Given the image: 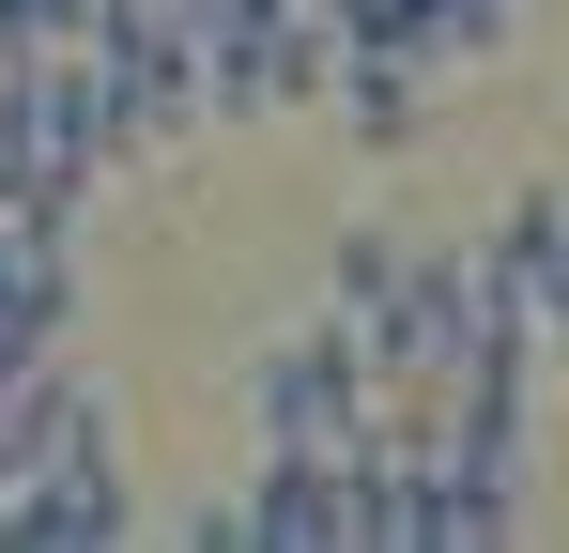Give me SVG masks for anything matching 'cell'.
Wrapping results in <instances>:
<instances>
[{"label": "cell", "mask_w": 569, "mask_h": 553, "mask_svg": "<svg viewBox=\"0 0 569 553\" xmlns=\"http://www.w3.org/2000/svg\"><path fill=\"white\" fill-rule=\"evenodd\" d=\"M400 262H416L400 231H339V262H323V308H339V323H370L385 292H400Z\"/></svg>", "instance_id": "7"}, {"label": "cell", "mask_w": 569, "mask_h": 553, "mask_svg": "<svg viewBox=\"0 0 569 553\" xmlns=\"http://www.w3.org/2000/svg\"><path fill=\"white\" fill-rule=\"evenodd\" d=\"M0 539H16V553H108V539H139V492H123V415H108V384H78L62 446H47L16 492H0Z\"/></svg>", "instance_id": "2"}, {"label": "cell", "mask_w": 569, "mask_h": 553, "mask_svg": "<svg viewBox=\"0 0 569 553\" xmlns=\"http://www.w3.org/2000/svg\"><path fill=\"white\" fill-rule=\"evenodd\" d=\"M370 339L339 323V308H308L278 323L262 354H247V446H370Z\"/></svg>", "instance_id": "1"}, {"label": "cell", "mask_w": 569, "mask_h": 553, "mask_svg": "<svg viewBox=\"0 0 569 553\" xmlns=\"http://www.w3.org/2000/svg\"><path fill=\"white\" fill-rule=\"evenodd\" d=\"M431 31H447V62H492L523 31V0H431Z\"/></svg>", "instance_id": "8"}, {"label": "cell", "mask_w": 569, "mask_h": 553, "mask_svg": "<svg viewBox=\"0 0 569 553\" xmlns=\"http://www.w3.org/2000/svg\"><path fill=\"white\" fill-rule=\"evenodd\" d=\"M323 31H339V62H431L447 78V31H431V0H308Z\"/></svg>", "instance_id": "6"}, {"label": "cell", "mask_w": 569, "mask_h": 553, "mask_svg": "<svg viewBox=\"0 0 569 553\" xmlns=\"http://www.w3.org/2000/svg\"><path fill=\"white\" fill-rule=\"evenodd\" d=\"M231 507H247V553H339L355 539V446H262Z\"/></svg>", "instance_id": "3"}, {"label": "cell", "mask_w": 569, "mask_h": 553, "mask_svg": "<svg viewBox=\"0 0 569 553\" xmlns=\"http://www.w3.org/2000/svg\"><path fill=\"white\" fill-rule=\"evenodd\" d=\"M339 139L355 154H416L431 139V62H339Z\"/></svg>", "instance_id": "4"}, {"label": "cell", "mask_w": 569, "mask_h": 553, "mask_svg": "<svg viewBox=\"0 0 569 553\" xmlns=\"http://www.w3.org/2000/svg\"><path fill=\"white\" fill-rule=\"evenodd\" d=\"M62 415H78V354H31V369H0V492L31 476V461L62 446Z\"/></svg>", "instance_id": "5"}]
</instances>
